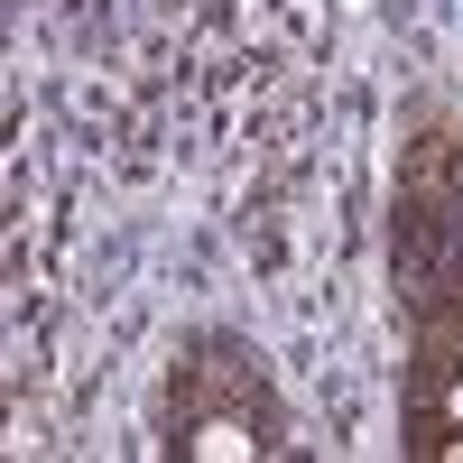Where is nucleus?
<instances>
[{
    "mask_svg": "<svg viewBox=\"0 0 463 463\" xmlns=\"http://www.w3.org/2000/svg\"><path fill=\"white\" fill-rule=\"evenodd\" d=\"M185 454H195V463H250V454H260V436L241 427V417H204V427L185 436Z\"/></svg>",
    "mask_w": 463,
    "mask_h": 463,
    "instance_id": "obj_1",
    "label": "nucleus"
},
{
    "mask_svg": "<svg viewBox=\"0 0 463 463\" xmlns=\"http://www.w3.org/2000/svg\"><path fill=\"white\" fill-rule=\"evenodd\" d=\"M445 417H454V427H463V380H454V390H445Z\"/></svg>",
    "mask_w": 463,
    "mask_h": 463,
    "instance_id": "obj_2",
    "label": "nucleus"
}]
</instances>
